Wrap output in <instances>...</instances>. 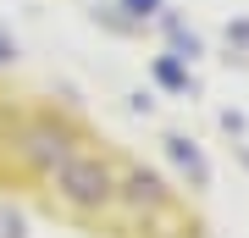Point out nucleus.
<instances>
[{
	"label": "nucleus",
	"instance_id": "f257e3e1",
	"mask_svg": "<svg viewBox=\"0 0 249 238\" xmlns=\"http://www.w3.org/2000/svg\"><path fill=\"white\" fill-rule=\"evenodd\" d=\"M116 166L111 155H94V150H72L61 166H55V194H61L72 211H106L116 205Z\"/></svg>",
	"mask_w": 249,
	"mask_h": 238
},
{
	"label": "nucleus",
	"instance_id": "f03ea898",
	"mask_svg": "<svg viewBox=\"0 0 249 238\" xmlns=\"http://www.w3.org/2000/svg\"><path fill=\"white\" fill-rule=\"evenodd\" d=\"M72 150H78V133L67 122H55V116H34V122L22 128V139H17L22 166H34V172H55Z\"/></svg>",
	"mask_w": 249,
	"mask_h": 238
},
{
	"label": "nucleus",
	"instance_id": "7ed1b4c3",
	"mask_svg": "<svg viewBox=\"0 0 249 238\" xmlns=\"http://www.w3.org/2000/svg\"><path fill=\"white\" fill-rule=\"evenodd\" d=\"M116 200H122L127 211H139L144 221H155V216H172V211H178V194H172V188L160 183L150 166H122V177H116Z\"/></svg>",
	"mask_w": 249,
	"mask_h": 238
},
{
	"label": "nucleus",
	"instance_id": "20e7f679",
	"mask_svg": "<svg viewBox=\"0 0 249 238\" xmlns=\"http://www.w3.org/2000/svg\"><path fill=\"white\" fill-rule=\"evenodd\" d=\"M160 150H166V161L188 177V188H211V161L199 155V144L188 139V133H166V139H160Z\"/></svg>",
	"mask_w": 249,
	"mask_h": 238
},
{
	"label": "nucleus",
	"instance_id": "39448f33",
	"mask_svg": "<svg viewBox=\"0 0 249 238\" xmlns=\"http://www.w3.org/2000/svg\"><path fill=\"white\" fill-rule=\"evenodd\" d=\"M150 78L160 89H172V94H194V78H188V67L178 61V55H155V61H150Z\"/></svg>",
	"mask_w": 249,
	"mask_h": 238
},
{
	"label": "nucleus",
	"instance_id": "423d86ee",
	"mask_svg": "<svg viewBox=\"0 0 249 238\" xmlns=\"http://www.w3.org/2000/svg\"><path fill=\"white\" fill-rule=\"evenodd\" d=\"M116 11H127V22H155L160 11H166V0H116Z\"/></svg>",
	"mask_w": 249,
	"mask_h": 238
},
{
	"label": "nucleus",
	"instance_id": "0eeeda50",
	"mask_svg": "<svg viewBox=\"0 0 249 238\" xmlns=\"http://www.w3.org/2000/svg\"><path fill=\"white\" fill-rule=\"evenodd\" d=\"M227 44H232V50H249V17H232L227 22Z\"/></svg>",
	"mask_w": 249,
	"mask_h": 238
},
{
	"label": "nucleus",
	"instance_id": "6e6552de",
	"mask_svg": "<svg viewBox=\"0 0 249 238\" xmlns=\"http://www.w3.org/2000/svg\"><path fill=\"white\" fill-rule=\"evenodd\" d=\"M94 17H106L116 34H133V22H127V17H116V6H94Z\"/></svg>",
	"mask_w": 249,
	"mask_h": 238
},
{
	"label": "nucleus",
	"instance_id": "1a4fd4ad",
	"mask_svg": "<svg viewBox=\"0 0 249 238\" xmlns=\"http://www.w3.org/2000/svg\"><path fill=\"white\" fill-rule=\"evenodd\" d=\"M0 61H11V44H6V39H0Z\"/></svg>",
	"mask_w": 249,
	"mask_h": 238
}]
</instances>
